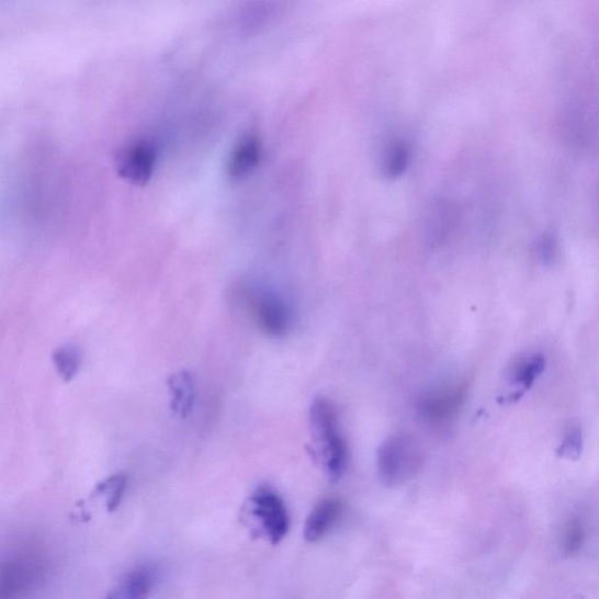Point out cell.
I'll return each mask as SVG.
<instances>
[{"label":"cell","instance_id":"obj_6","mask_svg":"<svg viewBox=\"0 0 599 599\" xmlns=\"http://www.w3.org/2000/svg\"><path fill=\"white\" fill-rule=\"evenodd\" d=\"M466 400V387L463 384L440 387L422 395L417 403V410L422 420L433 427H445L461 414Z\"/></svg>","mask_w":599,"mask_h":599},{"label":"cell","instance_id":"obj_2","mask_svg":"<svg viewBox=\"0 0 599 599\" xmlns=\"http://www.w3.org/2000/svg\"><path fill=\"white\" fill-rule=\"evenodd\" d=\"M425 463V452L418 440L407 433L386 438L377 452V468L386 486L409 482Z\"/></svg>","mask_w":599,"mask_h":599},{"label":"cell","instance_id":"obj_13","mask_svg":"<svg viewBox=\"0 0 599 599\" xmlns=\"http://www.w3.org/2000/svg\"><path fill=\"white\" fill-rule=\"evenodd\" d=\"M53 362L64 381H72L79 372L81 354L76 347L64 346L55 351Z\"/></svg>","mask_w":599,"mask_h":599},{"label":"cell","instance_id":"obj_4","mask_svg":"<svg viewBox=\"0 0 599 599\" xmlns=\"http://www.w3.org/2000/svg\"><path fill=\"white\" fill-rule=\"evenodd\" d=\"M251 515L258 520L261 531L271 543L278 544L290 532V515L285 501L276 491L262 487L249 500Z\"/></svg>","mask_w":599,"mask_h":599},{"label":"cell","instance_id":"obj_12","mask_svg":"<svg viewBox=\"0 0 599 599\" xmlns=\"http://www.w3.org/2000/svg\"><path fill=\"white\" fill-rule=\"evenodd\" d=\"M261 145L253 136L245 137L237 145L228 161L227 171L231 179L239 180L251 173L259 165Z\"/></svg>","mask_w":599,"mask_h":599},{"label":"cell","instance_id":"obj_3","mask_svg":"<svg viewBox=\"0 0 599 599\" xmlns=\"http://www.w3.org/2000/svg\"><path fill=\"white\" fill-rule=\"evenodd\" d=\"M255 323L271 338H284L294 325V312L278 293L258 289L246 294Z\"/></svg>","mask_w":599,"mask_h":599},{"label":"cell","instance_id":"obj_8","mask_svg":"<svg viewBox=\"0 0 599 599\" xmlns=\"http://www.w3.org/2000/svg\"><path fill=\"white\" fill-rule=\"evenodd\" d=\"M545 359L540 352H530L518 358L509 365L506 374L510 392L505 396V402H516L527 392H530L535 382L543 374Z\"/></svg>","mask_w":599,"mask_h":599},{"label":"cell","instance_id":"obj_1","mask_svg":"<svg viewBox=\"0 0 599 599\" xmlns=\"http://www.w3.org/2000/svg\"><path fill=\"white\" fill-rule=\"evenodd\" d=\"M309 452L330 482H339L347 471L349 450L343 436L340 418L334 404L317 397L309 409Z\"/></svg>","mask_w":599,"mask_h":599},{"label":"cell","instance_id":"obj_14","mask_svg":"<svg viewBox=\"0 0 599 599\" xmlns=\"http://www.w3.org/2000/svg\"><path fill=\"white\" fill-rule=\"evenodd\" d=\"M127 482L125 474H116L97 487V493L108 498V507L111 512L118 507L123 495H125Z\"/></svg>","mask_w":599,"mask_h":599},{"label":"cell","instance_id":"obj_18","mask_svg":"<svg viewBox=\"0 0 599 599\" xmlns=\"http://www.w3.org/2000/svg\"><path fill=\"white\" fill-rule=\"evenodd\" d=\"M556 252L555 244L551 238L544 239L540 245V255L544 261H552Z\"/></svg>","mask_w":599,"mask_h":599},{"label":"cell","instance_id":"obj_9","mask_svg":"<svg viewBox=\"0 0 599 599\" xmlns=\"http://www.w3.org/2000/svg\"><path fill=\"white\" fill-rule=\"evenodd\" d=\"M156 583V569L150 565L139 566L121 580L108 599H147Z\"/></svg>","mask_w":599,"mask_h":599},{"label":"cell","instance_id":"obj_15","mask_svg":"<svg viewBox=\"0 0 599 599\" xmlns=\"http://www.w3.org/2000/svg\"><path fill=\"white\" fill-rule=\"evenodd\" d=\"M410 152L404 144H395L387 151L385 157V172L389 178H398L408 168Z\"/></svg>","mask_w":599,"mask_h":599},{"label":"cell","instance_id":"obj_11","mask_svg":"<svg viewBox=\"0 0 599 599\" xmlns=\"http://www.w3.org/2000/svg\"><path fill=\"white\" fill-rule=\"evenodd\" d=\"M170 408L176 417L188 418L196 400V384L187 370L172 374L168 380Z\"/></svg>","mask_w":599,"mask_h":599},{"label":"cell","instance_id":"obj_5","mask_svg":"<svg viewBox=\"0 0 599 599\" xmlns=\"http://www.w3.org/2000/svg\"><path fill=\"white\" fill-rule=\"evenodd\" d=\"M43 563L37 556L21 553L0 563V599H21L43 577Z\"/></svg>","mask_w":599,"mask_h":599},{"label":"cell","instance_id":"obj_16","mask_svg":"<svg viewBox=\"0 0 599 599\" xmlns=\"http://www.w3.org/2000/svg\"><path fill=\"white\" fill-rule=\"evenodd\" d=\"M584 448L583 430L578 427L570 428L565 437L562 439V443L557 450L558 455L567 457L569 461L578 460Z\"/></svg>","mask_w":599,"mask_h":599},{"label":"cell","instance_id":"obj_7","mask_svg":"<svg viewBox=\"0 0 599 599\" xmlns=\"http://www.w3.org/2000/svg\"><path fill=\"white\" fill-rule=\"evenodd\" d=\"M156 163L155 148L147 140H136L116 155V170L123 180L145 185L152 176Z\"/></svg>","mask_w":599,"mask_h":599},{"label":"cell","instance_id":"obj_10","mask_svg":"<svg viewBox=\"0 0 599 599\" xmlns=\"http://www.w3.org/2000/svg\"><path fill=\"white\" fill-rule=\"evenodd\" d=\"M341 515L342 504L339 499L328 498L317 504L306 521V540L308 542L320 541L337 524Z\"/></svg>","mask_w":599,"mask_h":599},{"label":"cell","instance_id":"obj_17","mask_svg":"<svg viewBox=\"0 0 599 599\" xmlns=\"http://www.w3.org/2000/svg\"><path fill=\"white\" fill-rule=\"evenodd\" d=\"M584 540L585 531L583 522H580L579 519L574 518L569 521L566 528L565 541H563V551H565L568 556L576 554L580 547H583Z\"/></svg>","mask_w":599,"mask_h":599}]
</instances>
